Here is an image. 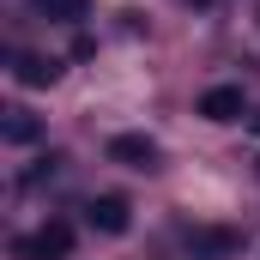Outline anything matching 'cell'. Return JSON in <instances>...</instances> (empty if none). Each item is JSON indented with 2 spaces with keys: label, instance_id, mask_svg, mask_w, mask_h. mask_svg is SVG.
Listing matches in <instances>:
<instances>
[{
  "label": "cell",
  "instance_id": "obj_4",
  "mask_svg": "<svg viewBox=\"0 0 260 260\" xmlns=\"http://www.w3.org/2000/svg\"><path fill=\"white\" fill-rule=\"evenodd\" d=\"M200 115L206 121H242V85H212L200 97Z\"/></svg>",
  "mask_w": 260,
  "mask_h": 260
},
{
  "label": "cell",
  "instance_id": "obj_10",
  "mask_svg": "<svg viewBox=\"0 0 260 260\" xmlns=\"http://www.w3.org/2000/svg\"><path fill=\"white\" fill-rule=\"evenodd\" d=\"M254 133H260V115H254Z\"/></svg>",
  "mask_w": 260,
  "mask_h": 260
},
{
  "label": "cell",
  "instance_id": "obj_3",
  "mask_svg": "<svg viewBox=\"0 0 260 260\" xmlns=\"http://www.w3.org/2000/svg\"><path fill=\"white\" fill-rule=\"evenodd\" d=\"M109 157L127 164V170H157V139H145V133H115V139H109Z\"/></svg>",
  "mask_w": 260,
  "mask_h": 260
},
{
  "label": "cell",
  "instance_id": "obj_8",
  "mask_svg": "<svg viewBox=\"0 0 260 260\" xmlns=\"http://www.w3.org/2000/svg\"><path fill=\"white\" fill-rule=\"evenodd\" d=\"M188 242H194V248H206V254H230V248H236V236H230V230H194Z\"/></svg>",
  "mask_w": 260,
  "mask_h": 260
},
{
  "label": "cell",
  "instance_id": "obj_6",
  "mask_svg": "<svg viewBox=\"0 0 260 260\" xmlns=\"http://www.w3.org/2000/svg\"><path fill=\"white\" fill-rule=\"evenodd\" d=\"M43 18H55V24H79V18H91V0H30Z\"/></svg>",
  "mask_w": 260,
  "mask_h": 260
},
{
  "label": "cell",
  "instance_id": "obj_1",
  "mask_svg": "<svg viewBox=\"0 0 260 260\" xmlns=\"http://www.w3.org/2000/svg\"><path fill=\"white\" fill-rule=\"evenodd\" d=\"M67 254H73V224H61V218L18 236V260H67Z\"/></svg>",
  "mask_w": 260,
  "mask_h": 260
},
{
  "label": "cell",
  "instance_id": "obj_11",
  "mask_svg": "<svg viewBox=\"0 0 260 260\" xmlns=\"http://www.w3.org/2000/svg\"><path fill=\"white\" fill-rule=\"evenodd\" d=\"M254 18H260V6H254Z\"/></svg>",
  "mask_w": 260,
  "mask_h": 260
},
{
  "label": "cell",
  "instance_id": "obj_5",
  "mask_svg": "<svg viewBox=\"0 0 260 260\" xmlns=\"http://www.w3.org/2000/svg\"><path fill=\"white\" fill-rule=\"evenodd\" d=\"M12 79L37 91V85H55V79H61V67H55V61H43V55H18V61H12Z\"/></svg>",
  "mask_w": 260,
  "mask_h": 260
},
{
  "label": "cell",
  "instance_id": "obj_7",
  "mask_svg": "<svg viewBox=\"0 0 260 260\" xmlns=\"http://www.w3.org/2000/svg\"><path fill=\"white\" fill-rule=\"evenodd\" d=\"M37 133H43V121L30 109H6V145H30Z\"/></svg>",
  "mask_w": 260,
  "mask_h": 260
},
{
  "label": "cell",
  "instance_id": "obj_9",
  "mask_svg": "<svg viewBox=\"0 0 260 260\" xmlns=\"http://www.w3.org/2000/svg\"><path fill=\"white\" fill-rule=\"evenodd\" d=\"M194 6H212V0H194Z\"/></svg>",
  "mask_w": 260,
  "mask_h": 260
},
{
  "label": "cell",
  "instance_id": "obj_2",
  "mask_svg": "<svg viewBox=\"0 0 260 260\" xmlns=\"http://www.w3.org/2000/svg\"><path fill=\"white\" fill-rule=\"evenodd\" d=\"M85 224H91L97 236H121V230L133 224V206L121 194H97L91 206H85Z\"/></svg>",
  "mask_w": 260,
  "mask_h": 260
}]
</instances>
